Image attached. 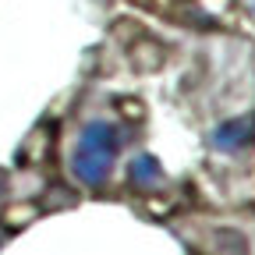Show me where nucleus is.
<instances>
[{"instance_id":"7ed1b4c3","label":"nucleus","mask_w":255,"mask_h":255,"mask_svg":"<svg viewBox=\"0 0 255 255\" xmlns=\"http://www.w3.org/2000/svg\"><path fill=\"white\" fill-rule=\"evenodd\" d=\"M159 181V163L152 156H135L131 159V184H138V188H156Z\"/></svg>"},{"instance_id":"f257e3e1","label":"nucleus","mask_w":255,"mask_h":255,"mask_svg":"<svg viewBox=\"0 0 255 255\" xmlns=\"http://www.w3.org/2000/svg\"><path fill=\"white\" fill-rule=\"evenodd\" d=\"M117 149H121V131L114 121H89L78 135L75 156H71V170L82 184L89 188H103L114 163H117Z\"/></svg>"},{"instance_id":"20e7f679","label":"nucleus","mask_w":255,"mask_h":255,"mask_svg":"<svg viewBox=\"0 0 255 255\" xmlns=\"http://www.w3.org/2000/svg\"><path fill=\"white\" fill-rule=\"evenodd\" d=\"M4 195H7V174L0 170V199H4Z\"/></svg>"},{"instance_id":"f03ea898","label":"nucleus","mask_w":255,"mask_h":255,"mask_svg":"<svg viewBox=\"0 0 255 255\" xmlns=\"http://www.w3.org/2000/svg\"><path fill=\"white\" fill-rule=\"evenodd\" d=\"M255 142V114H245V117H234V121H223L216 131H213V145L220 152H238L245 145Z\"/></svg>"},{"instance_id":"39448f33","label":"nucleus","mask_w":255,"mask_h":255,"mask_svg":"<svg viewBox=\"0 0 255 255\" xmlns=\"http://www.w3.org/2000/svg\"><path fill=\"white\" fill-rule=\"evenodd\" d=\"M252 11H255V0H252Z\"/></svg>"}]
</instances>
